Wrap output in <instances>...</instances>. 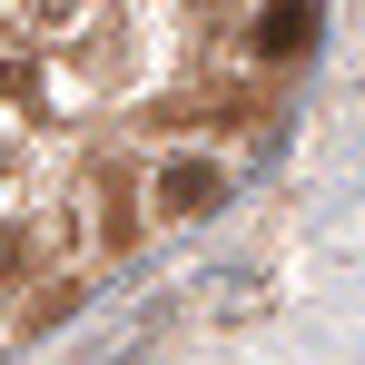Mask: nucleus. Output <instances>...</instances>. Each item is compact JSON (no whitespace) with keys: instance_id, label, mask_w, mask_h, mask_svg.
<instances>
[{"instance_id":"3","label":"nucleus","mask_w":365,"mask_h":365,"mask_svg":"<svg viewBox=\"0 0 365 365\" xmlns=\"http://www.w3.org/2000/svg\"><path fill=\"white\" fill-rule=\"evenodd\" d=\"M10 257H20V237H0V267H10Z\"/></svg>"},{"instance_id":"2","label":"nucleus","mask_w":365,"mask_h":365,"mask_svg":"<svg viewBox=\"0 0 365 365\" xmlns=\"http://www.w3.org/2000/svg\"><path fill=\"white\" fill-rule=\"evenodd\" d=\"M158 197H168L178 217H197V207H217V168H207V158H187V168H168V187H158Z\"/></svg>"},{"instance_id":"1","label":"nucleus","mask_w":365,"mask_h":365,"mask_svg":"<svg viewBox=\"0 0 365 365\" xmlns=\"http://www.w3.org/2000/svg\"><path fill=\"white\" fill-rule=\"evenodd\" d=\"M316 20H326V10H267V20H257V50H277V60H297V50H316Z\"/></svg>"}]
</instances>
